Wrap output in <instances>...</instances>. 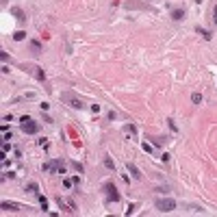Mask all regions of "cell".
Masks as SVG:
<instances>
[{
    "label": "cell",
    "mask_w": 217,
    "mask_h": 217,
    "mask_svg": "<svg viewBox=\"0 0 217 217\" xmlns=\"http://www.w3.org/2000/svg\"><path fill=\"white\" fill-rule=\"evenodd\" d=\"M20 128H22V132H24V135H37L41 126L35 122V120H31V117H26V115H24L22 120H20Z\"/></svg>",
    "instance_id": "1"
},
{
    "label": "cell",
    "mask_w": 217,
    "mask_h": 217,
    "mask_svg": "<svg viewBox=\"0 0 217 217\" xmlns=\"http://www.w3.org/2000/svg\"><path fill=\"white\" fill-rule=\"evenodd\" d=\"M154 206H156L161 213H169V211L176 209V202L171 200V198H159V200L154 202Z\"/></svg>",
    "instance_id": "2"
},
{
    "label": "cell",
    "mask_w": 217,
    "mask_h": 217,
    "mask_svg": "<svg viewBox=\"0 0 217 217\" xmlns=\"http://www.w3.org/2000/svg\"><path fill=\"white\" fill-rule=\"evenodd\" d=\"M102 189H104V193H106V200H108V202H120V198H122V195H120V191L115 189V185H113V183H104V187H102Z\"/></svg>",
    "instance_id": "3"
},
{
    "label": "cell",
    "mask_w": 217,
    "mask_h": 217,
    "mask_svg": "<svg viewBox=\"0 0 217 217\" xmlns=\"http://www.w3.org/2000/svg\"><path fill=\"white\" fill-rule=\"evenodd\" d=\"M24 70L28 72V74H33V76L37 78V80H41V83L46 80V72H43L39 65H24Z\"/></svg>",
    "instance_id": "4"
},
{
    "label": "cell",
    "mask_w": 217,
    "mask_h": 217,
    "mask_svg": "<svg viewBox=\"0 0 217 217\" xmlns=\"http://www.w3.org/2000/svg\"><path fill=\"white\" fill-rule=\"evenodd\" d=\"M54 200H57V204L61 206L63 211H67V213H74V211H76V204L72 202V200H63L61 195H57V198H54Z\"/></svg>",
    "instance_id": "5"
},
{
    "label": "cell",
    "mask_w": 217,
    "mask_h": 217,
    "mask_svg": "<svg viewBox=\"0 0 217 217\" xmlns=\"http://www.w3.org/2000/svg\"><path fill=\"white\" fill-rule=\"evenodd\" d=\"M61 98H63L65 102H70V106H72V108H83V106H85V102L80 100V98H74L72 94H63Z\"/></svg>",
    "instance_id": "6"
},
{
    "label": "cell",
    "mask_w": 217,
    "mask_h": 217,
    "mask_svg": "<svg viewBox=\"0 0 217 217\" xmlns=\"http://www.w3.org/2000/svg\"><path fill=\"white\" fill-rule=\"evenodd\" d=\"M126 169H128V171H130V176H132V178H137V180H141V171L137 169V165H135V163H130V161H128V163H126Z\"/></svg>",
    "instance_id": "7"
},
{
    "label": "cell",
    "mask_w": 217,
    "mask_h": 217,
    "mask_svg": "<svg viewBox=\"0 0 217 217\" xmlns=\"http://www.w3.org/2000/svg\"><path fill=\"white\" fill-rule=\"evenodd\" d=\"M126 9H148V11H154V9H150L148 4H143V2H124Z\"/></svg>",
    "instance_id": "8"
},
{
    "label": "cell",
    "mask_w": 217,
    "mask_h": 217,
    "mask_svg": "<svg viewBox=\"0 0 217 217\" xmlns=\"http://www.w3.org/2000/svg\"><path fill=\"white\" fill-rule=\"evenodd\" d=\"M9 13H11V15H15L17 20H26V13L22 11L20 7H11V9H9Z\"/></svg>",
    "instance_id": "9"
},
{
    "label": "cell",
    "mask_w": 217,
    "mask_h": 217,
    "mask_svg": "<svg viewBox=\"0 0 217 217\" xmlns=\"http://www.w3.org/2000/svg\"><path fill=\"white\" fill-rule=\"evenodd\" d=\"M183 17H185V9H171V20L180 22Z\"/></svg>",
    "instance_id": "10"
},
{
    "label": "cell",
    "mask_w": 217,
    "mask_h": 217,
    "mask_svg": "<svg viewBox=\"0 0 217 217\" xmlns=\"http://www.w3.org/2000/svg\"><path fill=\"white\" fill-rule=\"evenodd\" d=\"M28 48L35 52V54H41V43L37 41V39H31V43H28Z\"/></svg>",
    "instance_id": "11"
},
{
    "label": "cell",
    "mask_w": 217,
    "mask_h": 217,
    "mask_svg": "<svg viewBox=\"0 0 217 217\" xmlns=\"http://www.w3.org/2000/svg\"><path fill=\"white\" fill-rule=\"evenodd\" d=\"M0 206H2V211H20V206H17L15 202H2Z\"/></svg>",
    "instance_id": "12"
},
{
    "label": "cell",
    "mask_w": 217,
    "mask_h": 217,
    "mask_svg": "<svg viewBox=\"0 0 217 217\" xmlns=\"http://www.w3.org/2000/svg\"><path fill=\"white\" fill-rule=\"evenodd\" d=\"M26 191L37 195V193H39V185H37V183H28V185H26Z\"/></svg>",
    "instance_id": "13"
},
{
    "label": "cell",
    "mask_w": 217,
    "mask_h": 217,
    "mask_svg": "<svg viewBox=\"0 0 217 217\" xmlns=\"http://www.w3.org/2000/svg\"><path fill=\"white\" fill-rule=\"evenodd\" d=\"M198 33H200V35H202V37H204L206 41H211V37H213V35H211L209 31H206V28H200V26H198Z\"/></svg>",
    "instance_id": "14"
},
{
    "label": "cell",
    "mask_w": 217,
    "mask_h": 217,
    "mask_svg": "<svg viewBox=\"0 0 217 217\" xmlns=\"http://www.w3.org/2000/svg\"><path fill=\"white\" fill-rule=\"evenodd\" d=\"M37 200H39V204H41V209L48 211V200H46V198H43L41 193H37Z\"/></svg>",
    "instance_id": "15"
},
{
    "label": "cell",
    "mask_w": 217,
    "mask_h": 217,
    "mask_svg": "<svg viewBox=\"0 0 217 217\" xmlns=\"http://www.w3.org/2000/svg\"><path fill=\"white\" fill-rule=\"evenodd\" d=\"M13 39H15V41L26 39V33H24V31H15V33H13Z\"/></svg>",
    "instance_id": "16"
},
{
    "label": "cell",
    "mask_w": 217,
    "mask_h": 217,
    "mask_svg": "<svg viewBox=\"0 0 217 217\" xmlns=\"http://www.w3.org/2000/svg\"><path fill=\"white\" fill-rule=\"evenodd\" d=\"M191 102L193 104H200L202 102V94H191Z\"/></svg>",
    "instance_id": "17"
},
{
    "label": "cell",
    "mask_w": 217,
    "mask_h": 217,
    "mask_svg": "<svg viewBox=\"0 0 217 217\" xmlns=\"http://www.w3.org/2000/svg\"><path fill=\"white\" fill-rule=\"evenodd\" d=\"M72 185H74V180H72V178H65V180H63V187H65V189H72Z\"/></svg>",
    "instance_id": "18"
},
{
    "label": "cell",
    "mask_w": 217,
    "mask_h": 217,
    "mask_svg": "<svg viewBox=\"0 0 217 217\" xmlns=\"http://www.w3.org/2000/svg\"><path fill=\"white\" fill-rule=\"evenodd\" d=\"M104 165H106V167H108V169H115V163H113V161H111V159H108V156H106V159H104Z\"/></svg>",
    "instance_id": "19"
},
{
    "label": "cell",
    "mask_w": 217,
    "mask_h": 217,
    "mask_svg": "<svg viewBox=\"0 0 217 217\" xmlns=\"http://www.w3.org/2000/svg\"><path fill=\"white\" fill-rule=\"evenodd\" d=\"M124 130H126V132H132V135H135V132H137V128H135V126H132V124H128V126H124Z\"/></svg>",
    "instance_id": "20"
},
{
    "label": "cell",
    "mask_w": 217,
    "mask_h": 217,
    "mask_svg": "<svg viewBox=\"0 0 217 217\" xmlns=\"http://www.w3.org/2000/svg\"><path fill=\"white\" fill-rule=\"evenodd\" d=\"M143 150H146V152H148V154H152V152H154V148H152V146H150V143H143Z\"/></svg>",
    "instance_id": "21"
},
{
    "label": "cell",
    "mask_w": 217,
    "mask_h": 217,
    "mask_svg": "<svg viewBox=\"0 0 217 217\" xmlns=\"http://www.w3.org/2000/svg\"><path fill=\"white\" fill-rule=\"evenodd\" d=\"M72 167H74V169L78 171V174H80V171H83V165H80V163H76V161H74V163H72Z\"/></svg>",
    "instance_id": "22"
},
{
    "label": "cell",
    "mask_w": 217,
    "mask_h": 217,
    "mask_svg": "<svg viewBox=\"0 0 217 217\" xmlns=\"http://www.w3.org/2000/svg\"><path fill=\"white\" fill-rule=\"evenodd\" d=\"M0 59H2V61H7V59H9V54H7L4 50H0Z\"/></svg>",
    "instance_id": "23"
},
{
    "label": "cell",
    "mask_w": 217,
    "mask_h": 217,
    "mask_svg": "<svg viewBox=\"0 0 217 217\" xmlns=\"http://www.w3.org/2000/svg\"><path fill=\"white\" fill-rule=\"evenodd\" d=\"M39 106H41V111H48V108H50V104H48V102H41Z\"/></svg>",
    "instance_id": "24"
},
{
    "label": "cell",
    "mask_w": 217,
    "mask_h": 217,
    "mask_svg": "<svg viewBox=\"0 0 217 217\" xmlns=\"http://www.w3.org/2000/svg\"><path fill=\"white\" fill-rule=\"evenodd\" d=\"M213 22L217 24V4H215V9H213Z\"/></svg>",
    "instance_id": "25"
}]
</instances>
